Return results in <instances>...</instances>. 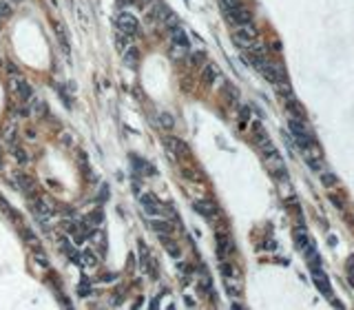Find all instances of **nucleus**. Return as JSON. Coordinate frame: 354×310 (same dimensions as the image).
Here are the masks:
<instances>
[{
    "label": "nucleus",
    "instance_id": "9b49d317",
    "mask_svg": "<svg viewBox=\"0 0 354 310\" xmlns=\"http://www.w3.org/2000/svg\"><path fill=\"white\" fill-rule=\"evenodd\" d=\"M139 202H142L144 211L149 213V215H160L162 213V206H160V199H157L153 193H146V195L139 197Z\"/></svg>",
    "mask_w": 354,
    "mask_h": 310
},
{
    "label": "nucleus",
    "instance_id": "f03ea898",
    "mask_svg": "<svg viewBox=\"0 0 354 310\" xmlns=\"http://www.w3.org/2000/svg\"><path fill=\"white\" fill-rule=\"evenodd\" d=\"M9 89H11V93H14L20 102H29V98L33 95L31 84L27 82V78H24L22 74H14V76H9Z\"/></svg>",
    "mask_w": 354,
    "mask_h": 310
},
{
    "label": "nucleus",
    "instance_id": "473e14b6",
    "mask_svg": "<svg viewBox=\"0 0 354 310\" xmlns=\"http://www.w3.org/2000/svg\"><path fill=\"white\" fill-rule=\"evenodd\" d=\"M219 3H222L224 9H233V7H237V5H241L239 0H219Z\"/></svg>",
    "mask_w": 354,
    "mask_h": 310
},
{
    "label": "nucleus",
    "instance_id": "72a5a7b5",
    "mask_svg": "<svg viewBox=\"0 0 354 310\" xmlns=\"http://www.w3.org/2000/svg\"><path fill=\"white\" fill-rule=\"evenodd\" d=\"M330 202H332V204H337V209H341V211L345 209V206H343V199H341L339 195H334V193H330Z\"/></svg>",
    "mask_w": 354,
    "mask_h": 310
},
{
    "label": "nucleus",
    "instance_id": "4be33fe9",
    "mask_svg": "<svg viewBox=\"0 0 354 310\" xmlns=\"http://www.w3.org/2000/svg\"><path fill=\"white\" fill-rule=\"evenodd\" d=\"M3 140H5V144H7V147H14V144H16V129L11 124H7L3 129Z\"/></svg>",
    "mask_w": 354,
    "mask_h": 310
},
{
    "label": "nucleus",
    "instance_id": "a878e982",
    "mask_svg": "<svg viewBox=\"0 0 354 310\" xmlns=\"http://www.w3.org/2000/svg\"><path fill=\"white\" fill-rule=\"evenodd\" d=\"M122 58H124V62L129 64L131 69H133V66L137 64V60H139V56H137V51H135V47H131V49L126 51V53H122Z\"/></svg>",
    "mask_w": 354,
    "mask_h": 310
},
{
    "label": "nucleus",
    "instance_id": "c9c22d12",
    "mask_svg": "<svg viewBox=\"0 0 354 310\" xmlns=\"http://www.w3.org/2000/svg\"><path fill=\"white\" fill-rule=\"evenodd\" d=\"M7 74L14 76V74H20V71H18V66H16L14 62H7Z\"/></svg>",
    "mask_w": 354,
    "mask_h": 310
},
{
    "label": "nucleus",
    "instance_id": "2eb2a0df",
    "mask_svg": "<svg viewBox=\"0 0 354 310\" xmlns=\"http://www.w3.org/2000/svg\"><path fill=\"white\" fill-rule=\"evenodd\" d=\"M139 264H142V268H144V270H149V272H153V270H155L153 257H151L149 248H146L144 244H139Z\"/></svg>",
    "mask_w": 354,
    "mask_h": 310
},
{
    "label": "nucleus",
    "instance_id": "2f4dec72",
    "mask_svg": "<svg viewBox=\"0 0 354 310\" xmlns=\"http://www.w3.org/2000/svg\"><path fill=\"white\" fill-rule=\"evenodd\" d=\"M0 16L3 18H7V16H11V7H9V3H0Z\"/></svg>",
    "mask_w": 354,
    "mask_h": 310
},
{
    "label": "nucleus",
    "instance_id": "f8f14e48",
    "mask_svg": "<svg viewBox=\"0 0 354 310\" xmlns=\"http://www.w3.org/2000/svg\"><path fill=\"white\" fill-rule=\"evenodd\" d=\"M295 239H297V248H299L301 253H306L308 248L314 246L312 237L306 233V228H303V226H297V228H295Z\"/></svg>",
    "mask_w": 354,
    "mask_h": 310
},
{
    "label": "nucleus",
    "instance_id": "c85d7f7f",
    "mask_svg": "<svg viewBox=\"0 0 354 310\" xmlns=\"http://www.w3.org/2000/svg\"><path fill=\"white\" fill-rule=\"evenodd\" d=\"M33 257H36V261H38L40 266H45V268H49V257L45 253H42V248H33Z\"/></svg>",
    "mask_w": 354,
    "mask_h": 310
},
{
    "label": "nucleus",
    "instance_id": "4468645a",
    "mask_svg": "<svg viewBox=\"0 0 354 310\" xmlns=\"http://www.w3.org/2000/svg\"><path fill=\"white\" fill-rule=\"evenodd\" d=\"M195 211H197L199 215H204L206 220H215V217L219 215L217 206L210 204V202H197V204H195Z\"/></svg>",
    "mask_w": 354,
    "mask_h": 310
},
{
    "label": "nucleus",
    "instance_id": "1a4fd4ad",
    "mask_svg": "<svg viewBox=\"0 0 354 310\" xmlns=\"http://www.w3.org/2000/svg\"><path fill=\"white\" fill-rule=\"evenodd\" d=\"M27 105H29V115H31V118H36V120L45 118V115L49 113V109H47V105H45V100L36 98V95H31V98H29Z\"/></svg>",
    "mask_w": 354,
    "mask_h": 310
},
{
    "label": "nucleus",
    "instance_id": "c756f323",
    "mask_svg": "<svg viewBox=\"0 0 354 310\" xmlns=\"http://www.w3.org/2000/svg\"><path fill=\"white\" fill-rule=\"evenodd\" d=\"M14 157H16V160L20 162V164H27V162H29V157L24 155V149H20L18 144H14Z\"/></svg>",
    "mask_w": 354,
    "mask_h": 310
},
{
    "label": "nucleus",
    "instance_id": "6e6552de",
    "mask_svg": "<svg viewBox=\"0 0 354 310\" xmlns=\"http://www.w3.org/2000/svg\"><path fill=\"white\" fill-rule=\"evenodd\" d=\"M312 282H314V286L319 288V293L326 297V299H332V286H330L326 272H323L321 268H312Z\"/></svg>",
    "mask_w": 354,
    "mask_h": 310
},
{
    "label": "nucleus",
    "instance_id": "f704fd0d",
    "mask_svg": "<svg viewBox=\"0 0 354 310\" xmlns=\"http://www.w3.org/2000/svg\"><path fill=\"white\" fill-rule=\"evenodd\" d=\"M239 115H241L243 122H248V120H250V109H248V107H241V109H239Z\"/></svg>",
    "mask_w": 354,
    "mask_h": 310
},
{
    "label": "nucleus",
    "instance_id": "ddd939ff",
    "mask_svg": "<svg viewBox=\"0 0 354 310\" xmlns=\"http://www.w3.org/2000/svg\"><path fill=\"white\" fill-rule=\"evenodd\" d=\"M168 33H170V42H175V45H180V47H191V42H188V36H186V31L182 27H170L168 29Z\"/></svg>",
    "mask_w": 354,
    "mask_h": 310
},
{
    "label": "nucleus",
    "instance_id": "7c9ffc66",
    "mask_svg": "<svg viewBox=\"0 0 354 310\" xmlns=\"http://www.w3.org/2000/svg\"><path fill=\"white\" fill-rule=\"evenodd\" d=\"M78 293H80V297H89V295H91L89 279H84V284H80V288H78Z\"/></svg>",
    "mask_w": 354,
    "mask_h": 310
},
{
    "label": "nucleus",
    "instance_id": "393cba45",
    "mask_svg": "<svg viewBox=\"0 0 354 310\" xmlns=\"http://www.w3.org/2000/svg\"><path fill=\"white\" fill-rule=\"evenodd\" d=\"M151 228H153L155 233H160V235H168V233H170V224H168V222H164V220H155V222H151Z\"/></svg>",
    "mask_w": 354,
    "mask_h": 310
},
{
    "label": "nucleus",
    "instance_id": "5701e85b",
    "mask_svg": "<svg viewBox=\"0 0 354 310\" xmlns=\"http://www.w3.org/2000/svg\"><path fill=\"white\" fill-rule=\"evenodd\" d=\"M20 235H22V239L27 242V244H31V248H40V239L36 237L31 230H27V228H20Z\"/></svg>",
    "mask_w": 354,
    "mask_h": 310
},
{
    "label": "nucleus",
    "instance_id": "58836bf2",
    "mask_svg": "<svg viewBox=\"0 0 354 310\" xmlns=\"http://www.w3.org/2000/svg\"><path fill=\"white\" fill-rule=\"evenodd\" d=\"M0 66H3V58H0Z\"/></svg>",
    "mask_w": 354,
    "mask_h": 310
},
{
    "label": "nucleus",
    "instance_id": "39448f33",
    "mask_svg": "<svg viewBox=\"0 0 354 310\" xmlns=\"http://www.w3.org/2000/svg\"><path fill=\"white\" fill-rule=\"evenodd\" d=\"M29 202L33 204V211H36V215H38L42 222H47L49 217H51L53 213H56V209H53V204L49 202L47 197L38 195V193H36V195H31V197H29Z\"/></svg>",
    "mask_w": 354,
    "mask_h": 310
},
{
    "label": "nucleus",
    "instance_id": "9d476101",
    "mask_svg": "<svg viewBox=\"0 0 354 310\" xmlns=\"http://www.w3.org/2000/svg\"><path fill=\"white\" fill-rule=\"evenodd\" d=\"M166 147L170 149V153H173V157H188L191 155V149L186 147L182 140L177 137H166Z\"/></svg>",
    "mask_w": 354,
    "mask_h": 310
},
{
    "label": "nucleus",
    "instance_id": "0eeeda50",
    "mask_svg": "<svg viewBox=\"0 0 354 310\" xmlns=\"http://www.w3.org/2000/svg\"><path fill=\"white\" fill-rule=\"evenodd\" d=\"M226 16H228V20L233 22L235 27L253 22V14H250L246 7H241V5H237V7H233V9H226Z\"/></svg>",
    "mask_w": 354,
    "mask_h": 310
},
{
    "label": "nucleus",
    "instance_id": "aec40b11",
    "mask_svg": "<svg viewBox=\"0 0 354 310\" xmlns=\"http://www.w3.org/2000/svg\"><path fill=\"white\" fill-rule=\"evenodd\" d=\"M160 237H162V242H164V248H166V253H170L173 257H180V246H177L168 235H160Z\"/></svg>",
    "mask_w": 354,
    "mask_h": 310
},
{
    "label": "nucleus",
    "instance_id": "7ed1b4c3",
    "mask_svg": "<svg viewBox=\"0 0 354 310\" xmlns=\"http://www.w3.org/2000/svg\"><path fill=\"white\" fill-rule=\"evenodd\" d=\"M301 155L312 171H316V173L323 171V155H321V149H319V144H316V140H312L308 147L301 149Z\"/></svg>",
    "mask_w": 354,
    "mask_h": 310
},
{
    "label": "nucleus",
    "instance_id": "20e7f679",
    "mask_svg": "<svg viewBox=\"0 0 354 310\" xmlns=\"http://www.w3.org/2000/svg\"><path fill=\"white\" fill-rule=\"evenodd\" d=\"M115 25H118V31L129 36V38H133V36L139 33V20L135 16L126 14V11H122V14H118V18H115Z\"/></svg>",
    "mask_w": 354,
    "mask_h": 310
},
{
    "label": "nucleus",
    "instance_id": "a211bd4d",
    "mask_svg": "<svg viewBox=\"0 0 354 310\" xmlns=\"http://www.w3.org/2000/svg\"><path fill=\"white\" fill-rule=\"evenodd\" d=\"M115 47H118V51L120 53H126L131 49V40H129V36H124V33H120L118 31V36H115Z\"/></svg>",
    "mask_w": 354,
    "mask_h": 310
},
{
    "label": "nucleus",
    "instance_id": "cd10ccee",
    "mask_svg": "<svg viewBox=\"0 0 354 310\" xmlns=\"http://www.w3.org/2000/svg\"><path fill=\"white\" fill-rule=\"evenodd\" d=\"M160 124H162L166 131H170V129H173V126H175L173 115H170V113H160Z\"/></svg>",
    "mask_w": 354,
    "mask_h": 310
},
{
    "label": "nucleus",
    "instance_id": "6ab92c4d",
    "mask_svg": "<svg viewBox=\"0 0 354 310\" xmlns=\"http://www.w3.org/2000/svg\"><path fill=\"white\" fill-rule=\"evenodd\" d=\"M319 175H321V182H323V186H326V188L337 186V175H334L332 171H326V168H323V171H319Z\"/></svg>",
    "mask_w": 354,
    "mask_h": 310
},
{
    "label": "nucleus",
    "instance_id": "423d86ee",
    "mask_svg": "<svg viewBox=\"0 0 354 310\" xmlns=\"http://www.w3.org/2000/svg\"><path fill=\"white\" fill-rule=\"evenodd\" d=\"M266 160V166H268V171L272 173V178H277V180H284V178H288V173H286V164L281 160V155L274 151V153L270 155H266L264 157Z\"/></svg>",
    "mask_w": 354,
    "mask_h": 310
},
{
    "label": "nucleus",
    "instance_id": "f257e3e1",
    "mask_svg": "<svg viewBox=\"0 0 354 310\" xmlns=\"http://www.w3.org/2000/svg\"><path fill=\"white\" fill-rule=\"evenodd\" d=\"M219 270H222V275H224V282H226V290L230 293V297H237L241 293V275H239V270L235 268L233 264H228V261H222L219 264Z\"/></svg>",
    "mask_w": 354,
    "mask_h": 310
},
{
    "label": "nucleus",
    "instance_id": "e433bc0d",
    "mask_svg": "<svg viewBox=\"0 0 354 310\" xmlns=\"http://www.w3.org/2000/svg\"><path fill=\"white\" fill-rule=\"evenodd\" d=\"M347 270H350V275H352V279H354V255L350 257V261H347Z\"/></svg>",
    "mask_w": 354,
    "mask_h": 310
},
{
    "label": "nucleus",
    "instance_id": "f3484780",
    "mask_svg": "<svg viewBox=\"0 0 354 310\" xmlns=\"http://www.w3.org/2000/svg\"><path fill=\"white\" fill-rule=\"evenodd\" d=\"M131 162H133V166L139 168V173H144V175H155V168L151 166L149 162H144L142 157H131Z\"/></svg>",
    "mask_w": 354,
    "mask_h": 310
},
{
    "label": "nucleus",
    "instance_id": "412c9836",
    "mask_svg": "<svg viewBox=\"0 0 354 310\" xmlns=\"http://www.w3.org/2000/svg\"><path fill=\"white\" fill-rule=\"evenodd\" d=\"M188 62L193 66H204L206 64V53L204 51H191L188 53Z\"/></svg>",
    "mask_w": 354,
    "mask_h": 310
},
{
    "label": "nucleus",
    "instance_id": "b1692460",
    "mask_svg": "<svg viewBox=\"0 0 354 310\" xmlns=\"http://www.w3.org/2000/svg\"><path fill=\"white\" fill-rule=\"evenodd\" d=\"M53 27H56L58 40H60V45H62V49H64V53H69V38H66V33L62 31V25H60V22H53Z\"/></svg>",
    "mask_w": 354,
    "mask_h": 310
},
{
    "label": "nucleus",
    "instance_id": "bb28decb",
    "mask_svg": "<svg viewBox=\"0 0 354 310\" xmlns=\"http://www.w3.org/2000/svg\"><path fill=\"white\" fill-rule=\"evenodd\" d=\"M80 264H82V266H89V268H91V266L97 264V259H95V255L91 253V251H84V253L80 255Z\"/></svg>",
    "mask_w": 354,
    "mask_h": 310
},
{
    "label": "nucleus",
    "instance_id": "4c0bfd02",
    "mask_svg": "<svg viewBox=\"0 0 354 310\" xmlns=\"http://www.w3.org/2000/svg\"><path fill=\"white\" fill-rule=\"evenodd\" d=\"M0 168H3V151H0Z\"/></svg>",
    "mask_w": 354,
    "mask_h": 310
},
{
    "label": "nucleus",
    "instance_id": "dca6fc26",
    "mask_svg": "<svg viewBox=\"0 0 354 310\" xmlns=\"http://www.w3.org/2000/svg\"><path fill=\"white\" fill-rule=\"evenodd\" d=\"M201 80H204V84H215L217 80V69L213 64H204V71H201Z\"/></svg>",
    "mask_w": 354,
    "mask_h": 310
}]
</instances>
